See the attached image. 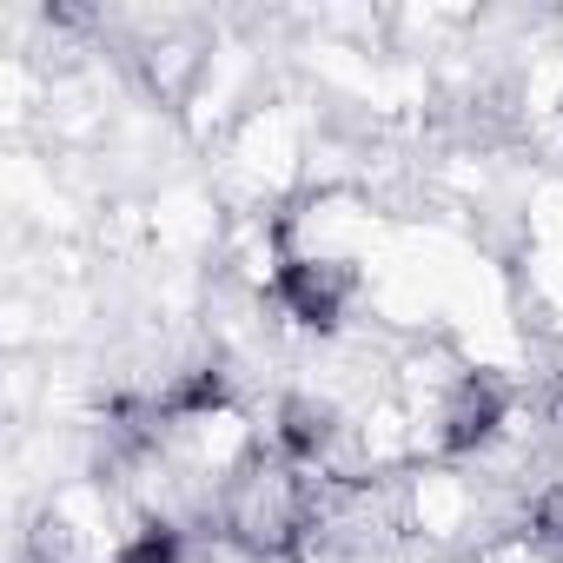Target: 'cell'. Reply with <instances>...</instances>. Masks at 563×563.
I'll return each mask as SVG.
<instances>
[{
  "label": "cell",
  "mask_w": 563,
  "mask_h": 563,
  "mask_svg": "<svg viewBox=\"0 0 563 563\" xmlns=\"http://www.w3.org/2000/svg\"><path fill=\"white\" fill-rule=\"evenodd\" d=\"M272 292H278V306H286L299 325L332 332L345 319V299H352V272L339 258H286L278 278H272Z\"/></svg>",
  "instance_id": "cell-1"
},
{
  "label": "cell",
  "mask_w": 563,
  "mask_h": 563,
  "mask_svg": "<svg viewBox=\"0 0 563 563\" xmlns=\"http://www.w3.org/2000/svg\"><path fill=\"white\" fill-rule=\"evenodd\" d=\"M497 424H504V391L490 378H457L451 398H444V411H438V451L464 457V451L490 444Z\"/></svg>",
  "instance_id": "cell-2"
},
{
  "label": "cell",
  "mask_w": 563,
  "mask_h": 563,
  "mask_svg": "<svg viewBox=\"0 0 563 563\" xmlns=\"http://www.w3.org/2000/svg\"><path fill=\"white\" fill-rule=\"evenodd\" d=\"M113 563H179V530H173V523H140V530L113 550Z\"/></svg>",
  "instance_id": "cell-3"
},
{
  "label": "cell",
  "mask_w": 563,
  "mask_h": 563,
  "mask_svg": "<svg viewBox=\"0 0 563 563\" xmlns=\"http://www.w3.org/2000/svg\"><path fill=\"white\" fill-rule=\"evenodd\" d=\"M537 530H543V537H556V543H563V490H550V497H543V504H537Z\"/></svg>",
  "instance_id": "cell-4"
}]
</instances>
